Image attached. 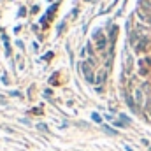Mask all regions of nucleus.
Returning a JSON list of instances; mask_svg holds the SVG:
<instances>
[{
    "label": "nucleus",
    "mask_w": 151,
    "mask_h": 151,
    "mask_svg": "<svg viewBox=\"0 0 151 151\" xmlns=\"http://www.w3.org/2000/svg\"><path fill=\"white\" fill-rule=\"evenodd\" d=\"M148 46H150V40H148L146 37H142L139 42H137L135 47H137V51H144V49H148Z\"/></svg>",
    "instance_id": "4"
},
{
    "label": "nucleus",
    "mask_w": 151,
    "mask_h": 151,
    "mask_svg": "<svg viewBox=\"0 0 151 151\" xmlns=\"http://www.w3.org/2000/svg\"><path fill=\"white\" fill-rule=\"evenodd\" d=\"M125 150H127V151H134L132 148H130V146H125Z\"/></svg>",
    "instance_id": "11"
},
{
    "label": "nucleus",
    "mask_w": 151,
    "mask_h": 151,
    "mask_svg": "<svg viewBox=\"0 0 151 151\" xmlns=\"http://www.w3.org/2000/svg\"><path fill=\"white\" fill-rule=\"evenodd\" d=\"M106 44H107V40H106V37L99 39V42H97V46H99V49H104V47H106Z\"/></svg>",
    "instance_id": "6"
},
{
    "label": "nucleus",
    "mask_w": 151,
    "mask_h": 151,
    "mask_svg": "<svg viewBox=\"0 0 151 151\" xmlns=\"http://www.w3.org/2000/svg\"><path fill=\"white\" fill-rule=\"evenodd\" d=\"M146 113H148V116L151 118V95L148 97V100H146Z\"/></svg>",
    "instance_id": "7"
},
{
    "label": "nucleus",
    "mask_w": 151,
    "mask_h": 151,
    "mask_svg": "<svg viewBox=\"0 0 151 151\" xmlns=\"http://www.w3.org/2000/svg\"><path fill=\"white\" fill-rule=\"evenodd\" d=\"M134 100H135V104H137L139 109H141V107H146V100H148V97H146V93H144L142 88H137V90H135V93H134Z\"/></svg>",
    "instance_id": "1"
},
{
    "label": "nucleus",
    "mask_w": 151,
    "mask_h": 151,
    "mask_svg": "<svg viewBox=\"0 0 151 151\" xmlns=\"http://www.w3.org/2000/svg\"><path fill=\"white\" fill-rule=\"evenodd\" d=\"M137 16L144 21V23H148V25H151V14L150 12H146V11H142V9H139L137 11Z\"/></svg>",
    "instance_id": "3"
},
{
    "label": "nucleus",
    "mask_w": 151,
    "mask_h": 151,
    "mask_svg": "<svg viewBox=\"0 0 151 151\" xmlns=\"http://www.w3.org/2000/svg\"><path fill=\"white\" fill-rule=\"evenodd\" d=\"M37 128H39V130H42V132H46V130H47V127H46V125H37Z\"/></svg>",
    "instance_id": "10"
},
{
    "label": "nucleus",
    "mask_w": 151,
    "mask_h": 151,
    "mask_svg": "<svg viewBox=\"0 0 151 151\" xmlns=\"http://www.w3.org/2000/svg\"><path fill=\"white\" fill-rule=\"evenodd\" d=\"M141 9L151 14V0H141Z\"/></svg>",
    "instance_id": "5"
},
{
    "label": "nucleus",
    "mask_w": 151,
    "mask_h": 151,
    "mask_svg": "<svg viewBox=\"0 0 151 151\" xmlns=\"http://www.w3.org/2000/svg\"><path fill=\"white\" fill-rule=\"evenodd\" d=\"M102 128H104V130H106V132H107V134H111V135H113V134H116V132H114L113 128H109V127H107V125H104V127H102Z\"/></svg>",
    "instance_id": "9"
},
{
    "label": "nucleus",
    "mask_w": 151,
    "mask_h": 151,
    "mask_svg": "<svg viewBox=\"0 0 151 151\" xmlns=\"http://www.w3.org/2000/svg\"><path fill=\"white\" fill-rule=\"evenodd\" d=\"M0 102H5V100H4V97H0Z\"/></svg>",
    "instance_id": "12"
},
{
    "label": "nucleus",
    "mask_w": 151,
    "mask_h": 151,
    "mask_svg": "<svg viewBox=\"0 0 151 151\" xmlns=\"http://www.w3.org/2000/svg\"><path fill=\"white\" fill-rule=\"evenodd\" d=\"M104 79H106V72H104V70H102V72H100V74H99V77H97V84H100V83H102V81H104Z\"/></svg>",
    "instance_id": "8"
},
{
    "label": "nucleus",
    "mask_w": 151,
    "mask_h": 151,
    "mask_svg": "<svg viewBox=\"0 0 151 151\" xmlns=\"http://www.w3.org/2000/svg\"><path fill=\"white\" fill-rule=\"evenodd\" d=\"M81 69H83V74H84V77H86L88 83H93V81H95V79H93V72H91V69H90L86 63H83Z\"/></svg>",
    "instance_id": "2"
}]
</instances>
